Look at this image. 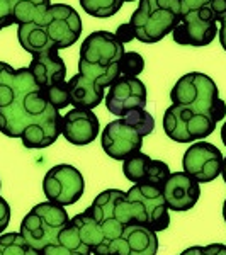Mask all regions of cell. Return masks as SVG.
Wrapping results in <instances>:
<instances>
[{"mask_svg":"<svg viewBox=\"0 0 226 255\" xmlns=\"http://www.w3.org/2000/svg\"><path fill=\"white\" fill-rule=\"evenodd\" d=\"M221 175H223V180L226 184V157L223 158V168H221Z\"/></svg>","mask_w":226,"mask_h":255,"instance_id":"e575fe53","label":"cell"},{"mask_svg":"<svg viewBox=\"0 0 226 255\" xmlns=\"http://www.w3.org/2000/svg\"><path fill=\"white\" fill-rule=\"evenodd\" d=\"M122 174L131 184H151L162 189L172 172L165 162L153 160L143 151H138L122 160Z\"/></svg>","mask_w":226,"mask_h":255,"instance_id":"9a60e30c","label":"cell"},{"mask_svg":"<svg viewBox=\"0 0 226 255\" xmlns=\"http://www.w3.org/2000/svg\"><path fill=\"white\" fill-rule=\"evenodd\" d=\"M41 255H92L90 247L82 238L79 228L72 220L61 230L55 244L48 245Z\"/></svg>","mask_w":226,"mask_h":255,"instance_id":"44dd1931","label":"cell"},{"mask_svg":"<svg viewBox=\"0 0 226 255\" xmlns=\"http://www.w3.org/2000/svg\"><path fill=\"white\" fill-rule=\"evenodd\" d=\"M216 129V123L203 114H196L182 106H174L163 114V131L175 143H196L208 138Z\"/></svg>","mask_w":226,"mask_h":255,"instance_id":"9c48e42d","label":"cell"},{"mask_svg":"<svg viewBox=\"0 0 226 255\" xmlns=\"http://www.w3.org/2000/svg\"><path fill=\"white\" fill-rule=\"evenodd\" d=\"M162 194L168 211L182 213L189 211L197 204L201 196V187L199 182L192 179L191 175H187L186 172H174L163 184Z\"/></svg>","mask_w":226,"mask_h":255,"instance_id":"2e32d148","label":"cell"},{"mask_svg":"<svg viewBox=\"0 0 226 255\" xmlns=\"http://www.w3.org/2000/svg\"><path fill=\"white\" fill-rule=\"evenodd\" d=\"M101 133V123L94 111L72 109L63 116L61 134L75 146H85L94 141Z\"/></svg>","mask_w":226,"mask_h":255,"instance_id":"e0dca14e","label":"cell"},{"mask_svg":"<svg viewBox=\"0 0 226 255\" xmlns=\"http://www.w3.org/2000/svg\"><path fill=\"white\" fill-rule=\"evenodd\" d=\"M14 24L10 14V7H9V0H0V31L3 27H9Z\"/></svg>","mask_w":226,"mask_h":255,"instance_id":"f546056e","label":"cell"},{"mask_svg":"<svg viewBox=\"0 0 226 255\" xmlns=\"http://www.w3.org/2000/svg\"><path fill=\"white\" fill-rule=\"evenodd\" d=\"M223 158L221 150L213 143L196 141L184 153L182 167L184 172L199 184H208L221 175Z\"/></svg>","mask_w":226,"mask_h":255,"instance_id":"7c38bea8","label":"cell"},{"mask_svg":"<svg viewBox=\"0 0 226 255\" xmlns=\"http://www.w3.org/2000/svg\"><path fill=\"white\" fill-rule=\"evenodd\" d=\"M158 237L145 225L129 223L111 249V255H157Z\"/></svg>","mask_w":226,"mask_h":255,"instance_id":"ac0fdd59","label":"cell"},{"mask_svg":"<svg viewBox=\"0 0 226 255\" xmlns=\"http://www.w3.org/2000/svg\"><path fill=\"white\" fill-rule=\"evenodd\" d=\"M145 70V58L136 51H124L119 60L121 77H138Z\"/></svg>","mask_w":226,"mask_h":255,"instance_id":"4316f807","label":"cell"},{"mask_svg":"<svg viewBox=\"0 0 226 255\" xmlns=\"http://www.w3.org/2000/svg\"><path fill=\"white\" fill-rule=\"evenodd\" d=\"M0 189H2V182H0Z\"/></svg>","mask_w":226,"mask_h":255,"instance_id":"74e56055","label":"cell"},{"mask_svg":"<svg viewBox=\"0 0 226 255\" xmlns=\"http://www.w3.org/2000/svg\"><path fill=\"white\" fill-rule=\"evenodd\" d=\"M12 20L17 26L38 22L51 7V0H9Z\"/></svg>","mask_w":226,"mask_h":255,"instance_id":"7402d4cb","label":"cell"},{"mask_svg":"<svg viewBox=\"0 0 226 255\" xmlns=\"http://www.w3.org/2000/svg\"><path fill=\"white\" fill-rule=\"evenodd\" d=\"M0 255H41V252L27 245L20 233L12 232L0 235Z\"/></svg>","mask_w":226,"mask_h":255,"instance_id":"603a6c76","label":"cell"},{"mask_svg":"<svg viewBox=\"0 0 226 255\" xmlns=\"http://www.w3.org/2000/svg\"><path fill=\"white\" fill-rule=\"evenodd\" d=\"M225 247H226V245H225Z\"/></svg>","mask_w":226,"mask_h":255,"instance_id":"f35d334b","label":"cell"},{"mask_svg":"<svg viewBox=\"0 0 226 255\" xmlns=\"http://www.w3.org/2000/svg\"><path fill=\"white\" fill-rule=\"evenodd\" d=\"M223 218H225V221H226V199H225V203H223Z\"/></svg>","mask_w":226,"mask_h":255,"instance_id":"d590c367","label":"cell"},{"mask_svg":"<svg viewBox=\"0 0 226 255\" xmlns=\"http://www.w3.org/2000/svg\"><path fill=\"white\" fill-rule=\"evenodd\" d=\"M44 99L53 106L55 109H65L67 106H70V92H68V82H63V84H58L55 87L49 89H41Z\"/></svg>","mask_w":226,"mask_h":255,"instance_id":"83f0119b","label":"cell"},{"mask_svg":"<svg viewBox=\"0 0 226 255\" xmlns=\"http://www.w3.org/2000/svg\"><path fill=\"white\" fill-rule=\"evenodd\" d=\"M122 2H136V0H122Z\"/></svg>","mask_w":226,"mask_h":255,"instance_id":"8d00e7d4","label":"cell"},{"mask_svg":"<svg viewBox=\"0 0 226 255\" xmlns=\"http://www.w3.org/2000/svg\"><path fill=\"white\" fill-rule=\"evenodd\" d=\"M180 255H226V247L223 244H211L206 247H191Z\"/></svg>","mask_w":226,"mask_h":255,"instance_id":"f1b7e54d","label":"cell"},{"mask_svg":"<svg viewBox=\"0 0 226 255\" xmlns=\"http://www.w3.org/2000/svg\"><path fill=\"white\" fill-rule=\"evenodd\" d=\"M221 141H223L225 146H226V121H225L223 128H221Z\"/></svg>","mask_w":226,"mask_h":255,"instance_id":"836d02e7","label":"cell"},{"mask_svg":"<svg viewBox=\"0 0 226 255\" xmlns=\"http://www.w3.org/2000/svg\"><path fill=\"white\" fill-rule=\"evenodd\" d=\"M68 221V213L63 206L44 201V203L36 204L24 216L19 233L24 237L27 245H31L38 252H43L48 245L55 244Z\"/></svg>","mask_w":226,"mask_h":255,"instance_id":"ba28073f","label":"cell"},{"mask_svg":"<svg viewBox=\"0 0 226 255\" xmlns=\"http://www.w3.org/2000/svg\"><path fill=\"white\" fill-rule=\"evenodd\" d=\"M180 22V0H139L131 15L134 38L141 43H158L172 34Z\"/></svg>","mask_w":226,"mask_h":255,"instance_id":"8992f818","label":"cell"},{"mask_svg":"<svg viewBox=\"0 0 226 255\" xmlns=\"http://www.w3.org/2000/svg\"><path fill=\"white\" fill-rule=\"evenodd\" d=\"M122 0H80L82 9L92 17L106 19L117 14L122 7Z\"/></svg>","mask_w":226,"mask_h":255,"instance_id":"cb8c5ba5","label":"cell"},{"mask_svg":"<svg viewBox=\"0 0 226 255\" xmlns=\"http://www.w3.org/2000/svg\"><path fill=\"white\" fill-rule=\"evenodd\" d=\"M121 119L124 123H128L129 126H133L143 138L148 136V134H151L155 129V119L145 108L131 111V113H128L126 116H122Z\"/></svg>","mask_w":226,"mask_h":255,"instance_id":"484cf974","label":"cell"},{"mask_svg":"<svg viewBox=\"0 0 226 255\" xmlns=\"http://www.w3.org/2000/svg\"><path fill=\"white\" fill-rule=\"evenodd\" d=\"M10 221V206L2 196H0V235L3 233V230L9 226Z\"/></svg>","mask_w":226,"mask_h":255,"instance_id":"4dcf8cb0","label":"cell"},{"mask_svg":"<svg viewBox=\"0 0 226 255\" xmlns=\"http://www.w3.org/2000/svg\"><path fill=\"white\" fill-rule=\"evenodd\" d=\"M126 197L136 204L139 211V225H145L155 233L163 232L170 226V215L160 187L151 184H134L126 192Z\"/></svg>","mask_w":226,"mask_h":255,"instance_id":"8fae6325","label":"cell"},{"mask_svg":"<svg viewBox=\"0 0 226 255\" xmlns=\"http://www.w3.org/2000/svg\"><path fill=\"white\" fill-rule=\"evenodd\" d=\"M34 77L39 89H49L58 84H63L67 77V65L60 56L58 49H48L39 55L32 56L31 65L27 67Z\"/></svg>","mask_w":226,"mask_h":255,"instance_id":"d6986e66","label":"cell"},{"mask_svg":"<svg viewBox=\"0 0 226 255\" xmlns=\"http://www.w3.org/2000/svg\"><path fill=\"white\" fill-rule=\"evenodd\" d=\"M124 44L109 31H94L84 39L79 56V75L99 87L108 89L121 77L119 60L124 55Z\"/></svg>","mask_w":226,"mask_h":255,"instance_id":"277c9868","label":"cell"},{"mask_svg":"<svg viewBox=\"0 0 226 255\" xmlns=\"http://www.w3.org/2000/svg\"><path fill=\"white\" fill-rule=\"evenodd\" d=\"M170 99L174 106H182L196 114H203L216 125L226 116V102L220 97L215 80L204 73L191 72L182 75L172 87Z\"/></svg>","mask_w":226,"mask_h":255,"instance_id":"5b68a950","label":"cell"},{"mask_svg":"<svg viewBox=\"0 0 226 255\" xmlns=\"http://www.w3.org/2000/svg\"><path fill=\"white\" fill-rule=\"evenodd\" d=\"M116 34V38L119 43H129V41H133V39H136L134 38V31H133V27H131V24H121V26L117 27V31L114 32Z\"/></svg>","mask_w":226,"mask_h":255,"instance_id":"1f68e13d","label":"cell"},{"mask_svg":"<svg viewBox=\"0 0 226 255\" xmlns=\"http://www.w3.org/2000/svg\"><path fill=\"white\" fill-rule=\"evenodd\" d=\"M218 34L211 0H180V22L172 38L182 46H208Z\"/></svg>","mask_w":226,"mask_h":255,"instance_id":"52a82bcc","label":"cell"},{"mask_svg":"<svg viewBox=\"0 0 226 255\" xmlns=\"http://www.w3.org/2000/svg\"><path fill=\"white\" fill-rule=\"evenodd\" d=\"M104 104L111 114L126 116L134 109L146 106V87L138 77H119L113 82L104 97Z\"/></svg>","mask_w":226,"mask_h":255,"instance_id":"4fadbf2b","label":"cell"},{"mask_svg":"<svg viewBox=\"0 0 226 255\" xmlns=\"http://www.w3.org/2000/svg\"><path fill=\"white\" fill-rule=\"evenodd\" d=\"M220 29H218V34H220V43L221 46H223V49L226 51V20H221L220 22Z\"/></svg>","mask_w":226,"mask_h":255,"instance_id":"d6a6232c","label":"cell"},{"mask_svg":"<svg viewBox=\"0 0 226 255\" xmlns=\"http://www.w3.org/2000/svg\"><path fill=\"white\" fill-rule=\"evenodd\" d=\"M80 34L82 19L79 12L67 3H51L41 20L17 27L20 46L32 56L48 49H67L77 43Z\"/></svg>","mask_w":226,"mask_h":255,"instance_id":"3957f363","label":"cell"},{"mask_svg":"<svg viewBox=\"0 0 226 255\" xmlns=\"http://www.w3.org/2000/svg\"><path fill=\"white\" fill-rule=\"evenodd\" d=\"M61 121L63 116L44 99L31 70H15L14 99L0 109V133L20 138L27 150H43L60 138Z\"/></svg>","mask_w":226,"mask_h":255,"instance_id":"6da1fadb","label":"cell"},{"mask_svg":"<svg viewBox=\"0 0 226 255\" xmlns=\"http://www.w3.org/2000/svg\"><path fill=\"white\" fill-rule=\"evenodd\" d=\"M79 228L92 255H111V249L129 223H139L136 204L119 189L101 192L84 213L70 218Z\"/></svg>","mask_w":226,"mask_h":255,"instance_id":"7a4b0ae2","label":"cell"},{"mask_svg":"<svg viewBox=\"0 0 226 255\" xmlns=\"http://www.w3.org/2000/svg\"><path fill=\"white\" fill-rule=\"evenodd\" d=\"M104 90L106 89L99 87L97 84H94L89 79H84L79 73H75L68 80L70 106H73V109L94 111L104 101Z\"/></svg>","mask_w":226,"mask_h":255,"instance_id":"ffe728a7","label":"cell"},{"mask_svg":"<svg viewBox=\"0 0 226 255\" xmlns=\"http://www.w3.org/2000/svg\"><path fill=\"white\" fill-rule=\"evenodd\" d=\"M85 180L80 170L68 163L49 168L43 179V192L49 203L58 206H72L84 196Z\"/></svg>","mask_w":226,"mask_h":255,"instance_id":"30bf717a","label":"cell"},{"mask_svg":"<svg viewBox=\"0 0 226 255\" xmlns=\"http://www.w3.org/2000/svg\"><path fill=\"white\" fill-rule=\"evenodd\" d=\"M101 145L109 158L126 160L131 155L141 151L143 136L133 126L119 118L106 125L104 131L101 133Z\"/></svg>","mask_w":226,"mask_h":255,"instance_id":"5bb4252c","label":"cell"},{"mask_svg":"<svg viewBox=\"0 0 226 255\" xmlns=\"http://www.w3.org/2000/svg\"><path fill=\"white\" fill-rule=\"evenodd\" d=\"M15 89V68L9 63L0 61V109L7 108L14 99Z\"/></svg>","mask_w":226,"mask_h":255,"instance_id":"d4e9b609","label":"cell"}]
</instances>
